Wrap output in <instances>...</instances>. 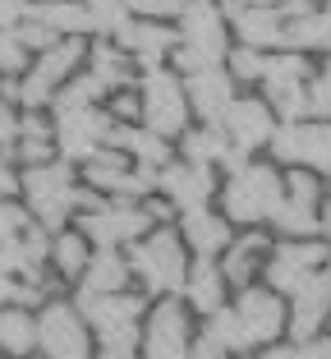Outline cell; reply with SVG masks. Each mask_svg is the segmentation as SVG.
I'll return each mask as SVG.
<instances>
[{
    "instance_id": "7a4b0ae2",
    "label": "cell",
    "mask_w": 331,
    "mask_h": 359,
    "mask_svg": "<svg viewBox=\"0 0 331 359\" xmlns=\"http://www.w3.org/2000/svg\"><path fill=\"white\" fill-rule=\"evenodd\" d=\"M175 32H180V46L171 60L180 74H193L203 65H225L230 55V19H225L221 0H189L184 14L175 19Z\"/></svg>"
},
{
    "instance_id": "44dd1931",
    "label": "cell",
    "mask_w": 331,
    "mask_h": 359,
    "mask_svg": "<svg viewBox=\"0 0 331 359\" xmlns=\"http://www.w3.org/2000/svg\"><path fill=\"white\" fill-rule=\"evenodd\" d=\"M230 217L225 212H212V208H193V212H180V235L189 244L193 258H216L230 249Z\"/></svg>"
},
{
    "instance_id": "f6af8a7d",
    "label": "cell",
    "mask_w": 331,
    "mask_h": 359,
    "mask_svg": "<svg viewBox=\"0 0 331 359\" xmlns=\"http://www.w3.org/2000/svg\"><path fill=\"white\" fill-rule=\"evenodd\" d=\"M19 116H23V106L0 97V152H5V157H10V148L19 143Z\"/></svg>"
},
{
    "instance_id": "816d5d0a",
    "label": "cell",
    "mask_w": 331,
    "mask_h": 359,
    "mask_svg": "<svg viewBox=\"0 0 331 359\" xmlns=\"http://www.w3.org/2000/svg\"><path fill=\"white\" fill-rule=\"evenodd\" d=\"M322 235H327V244H331V198H327V208H322Z\"/></svg>"
},
{
    "instance_id": "2e32d148",
    "label": "cell",
    "mask_w": 331,
    "mask_h": 359,
    "mask_svg": "<svg viewBox=\"0 0 331 359\" xmlns=\"http://www.w3.org/2000/svg\"><path fill=\"white\" fill-rule=\"evenodd\" d=\"M157 194L171 203L175 212H193V208H212V198L221 194L216 184V166H193V161H171L157 180Z\"/></svg>"
},
{
    "instance_id": "ba28073f",
    "label": "cell",
    "mask_w": 331,
    "mask_h": 359,
    "mask_svg": "<svg viewBox=\"0 0 331 359\" xmlns=\"http://www.w3.org/2000/svg\"><path fill=\"white\" fill-rule=\"evenodd\" d=\"M267 152L276 166H309L331 175V120H281Z\"/></svg>"
},
{
    "instance_id": "c3c4849f",
    "label": "cell",
    "mask_w": 331,
    "mask_h": 359,
    "mask_svg": "<svg viewBox=\"0 0 331 359\" xmlns=\"http://www.w3.org/2000/svg\"><path fill=\"white\" fill-rule=\"evenodd\" d=\"M193 359H230V350H225L216 337L198 332V337H193Z\"/></svg>"
},
{
    "instance_id": "5bb4252c",
    "label": "cell",
    "mask_w": 331,
    "mask_h": 359,
    "mask_svg": "<svg viewBox=\"0 0 331 359\" xmlns=\"http://www.w3.org/2000/svg\"><path fill=\"white\" fill-rule=\"evenodd\" d=\"M230 28L239 32V46H258V51H286L290 19L281 5H253V0H221Z\"/></svg>"
},
{
    "instance_id": "9a60e30c",
    "label": "cell",
    "mask_w": 331,
    "mask_h": 359,
    "mask_svg": "<svg viewBox=\"0 0 331 359\" xmlns=\"http://www.w3.org/2000/svg\"><path fill=\"white\" fill-rule=\"evenodd\" d=\"M74 304L83 309L92 337H111V332L139 327L148 318V295H134V290H111V295H92V290H78Z\"/></svg>"
},
{
    "instance_id": "836d02e7",
    "label": "cell",
    "mask_w": 331,
    "mask_h": 359,
    "mask_svg": "<svg viewBox=\"0 0 331 359\" xmlns=\"http://www.w3.org/2000/svg\"><path fill=\"white\" fill-rule=\"evenodd\" d=\"M203 332H207V337H216L230 355H248V350H253V341H248V332H244V323H239L235 304H221L216 313H207L203 318Z\"/></svg>"
},
{
    "instance_id": "60d3db41",
    "label": "cell",
    "mask_w": 331,
    "mask_h": 359,
    "mask_svg": "<svg viewBox=\"0 0 331 359\" xmlns=\"http://www.w3.org/2000/svg\"><path fill=\"white\" fill-rule=\"evenodd\" d=\"M32 222H37V217L28 212V203L19 208L14 198H0V240H19Z\"/></svg>"
},
{
    "instance_id": "6da1fadb",
    "label": "cell",
    "mask_w": 331,
    "mask_h": 359,
    "mask_svg": "<svg viewBox=\"0 0 331 359\" xmlns=\"http://www.w3.org/2000/svg\"><path fill=\"white\" fill-rule=\"evenodd\" d=\"M129 267L139 276L143 295L166 299V295H184V281H189V244L180 231L171 226H152L139 244H129Z\"/></svg>"
},
{
    "instance_id": "f907efd6",
    "label": "cell",
    "mask_w": 331,
    "mask_h": 359,
    "mask_svg": "<svg viewBox=\"0 0 331 359\" xmlns=\"http://www.w3.org/2000/svg\"><path fill=\"white\" fill-rule=\"evenodd\" d=\"M10 299H14V276L5 272V267H0V309L10 304Z\"/></svg>"
},
{
    "instance_id": "f546056e",
    "label": "cell",
    "mask_w": 331,
    "mask_h": 359,
    "mask_svg": "<svg viewBox=\"0 0 331 359\" xmlns=\"http://www.w3.org/2000/svg\"><path fill=\"white\" fill-rule=\"evenodd\" d=\"M267 226L276 235H286V240H318L322 235V212H318V203H304V198H290L286 194V203L276 208V217H272Z\"/></svg>"
},
{
    "instance_id": "52a82bcc",
    "label": "cell",
    "mask_w": 331,
    "mask_h": 359,
    "mask_svg": "<svg viewBox=\"0 0 331 359\" xmlns=\"http://www.w3.org/2000/svg\"><path fill=\"white\" fill-rule=\"evenodd\" d=\"M78 65H87L83 37H60V42H55L51 51L37 55V60L28 65V74L19 79V83H23L19 106H23V111H42V106H51L55 88L69 83V79L78 74Z\"/></svg>"
},
{
    "instance_id": "484cf974",
    "label": "cell",
    "mask_w": 331,
    "mask_h": 359,
    "mask_svg": "<svg viewBox=\"0 0 331 359\" xmlns=\"http://www.w3.org/2000/svg\"><path fill=\"white\" fill-rule=\"evenodd\" d=\"M87 263H92V240H87L83 231H55V240H51L55 281H83Z\"/></svg>"
},
{
    "instance_id": "603a6c76",
    "label": "cell",
    "mask_w": 331,
    "mask_h": 359,
    "mask_svg": "<svg viewBox=\"0 0 331 359\" xmlns=\"http://www.w3.org/2000/svg\"><path fill=\"white\" fill-rule=\"evenodd\" d=\"M225 267L216 263V258H193L189 267V281H184V304L193 309V313H216V309L225 304Z\"/></svg>"
},
{
    "instance_id": "7bdbcfd3",
    "label": "cell",
    "mask_w": 331,
    "mask_h": 359,
    "mask_svg": "<svg viewBox=\"0 0 331 359\" xmlns=\"http://www.w3.org/2000/svg\"><path fill=\"white\" fill-rule=\"evenodd\" d=\"M129 5V14H139V19H180L184 14V5H189V0H125Z\"/></svg>"
},
{
    "instance_id": "83f0119b",
    "label": "cell",
    "mask_w": 331,
    "mask_h": 359,
    "mask_svg": "<svg viewBox=\"0 0 331 359\" xmlns=\"http://www.w3.org/2000/svg\"><path fill=\"white\" fill-rule=\"evenodd\" d=\"M37 318L32 309L23 304H5L0 309V355H14V359H28L37 350Z\"/></svg>"
},
{
    "instance_id": "277c9868",
    "label": "cell",
    "mask_w": 331,
    "mask_h": 359,
    "mask_svg": "<svg viewBox=\"0 0 331 359\" xmlns=\"http://www.w3.org/2000/svg\"><path fill=\"white\" fill-rule=\"evenodd\" d=\"M216 198H221V212L235 226H267L272 217H276V208L286 203V175L276 170V161H272V166L248 161L244 170L225 175Z\"/></svg>"
},
{
    "instance_id": "d590c367",
    "label": "cell",
    "mask_w": 331,
    "mask_h": 359,
    "mask_svg": "<svg viewBox=\"0 0 331 359\" xmlns=\"http://www.w3.org/2000/svg\"><path fill=\"white\" fill-rule=\"evenodd\" d=\"M28 74V42L19 37V28H0V79Z\"/></svg>"
},
{
    "instance_id": "f1b7e54d",
    "label": "cell",
    "mask_w": 331,
    "mask_h": 359,
    "mask_svg": "<svg viewBox=\"0 0 331 359\" xmlns=\"http://www.w3.org/2000/svg\"><path fill=\"white\" fill-rule=\"evenodd\" d=\"M309 79H295V74L262 79V97L272 102V111L281 120H309Z\"/></svg>"
},
{
    "instance_id": "d6a6232c",
    "label": "cell",
    "mask_w": 331,
    "mask_h": 359,
    "mask_svg": "<svg viewBox=\"0 0 331 359\" xmlns=\"http://www.w3.org/2000/svg\"><path fill=\"white\" fill-rule=\"evenodd\" d=\"M106 97H111V88L101 83L92 69H83V74H74L69 83L55 88V97H51V116H55V111H74V106H101Z\"/></svg>"
},
{
    "instance_id": "5b68a950",
    "label": "cell",
    "mask_w": 331,
    "mask_h": 359,
    "mask_svg": "<svg viewBox=\"0 0 331 359\" xmlns=\"http://www.w3.org/2000/svg\"><path fill=\"white\" fill-rule=\"evenodd\" d=\"M157 226L148 203L139 198H106L101 208L78 212V231L92 240V249H129Z\"/></svg>"
},
{
    "instance_id": "74e56055",
    "label": "cell",
    "mask_w": 331,
    "mask_h": 359,
    "mask_svg": "<svg viewBox=\"0 0 331 359\" xmlns=\"http://www.w3.org/2000/svg\"><path fill=\"white\" fill-rule=\"evenodd\" d=\"M253 359H331V337H313V341H295V346H262Z\"/></svg>"
},
{
    "instance_id": "f35d334b",
    "label": "cell",
    "mask_w": 331,
    "mask_h": 359,
    "mask_svg": "<svg viewBox=\"0 0 331 359\" xmlns=\"http://www.w3.org/2000/svg\"><path fill=\"white\" fill-rule=\"evenodd\" d=\"M309 116L313 120H331V60L309 79Z\"/></svg>"
},
{
    "instance_id": "8d00e7d4",
    "label": "cell",
    "mask_w": 331,
    "mask_h": 359,
    "mask_svg": "<svg viewBox=\"0 0 331 359\" xmlns=\"http://www.w3.org/2000/svg\"><path fill=\"white\" fill-rule=\"evenodd\" d=\"M225 69H230L239 83H262L267 51H258V46H230V55H225Z\"/></svg>"
},
{
    "instance_id": "11a10c76",
    "label": "cell",
    "mask_w": 331,
    "mask_h": 359,
    "mask_svg": "<svg viewBox=\"0 0 331 359\" xmlns=\"http://www.w3.org/2000/svg\"><path fill=\"white\" fill-rule=\"evenodd\" d=\"M83 359H101V355H83Z\"/></svg>"
},
{
    "instance_id": "681fc988",
    "label": "cell",
    "mask_w": 331,
    "mask_h": 359,
    "mask_svg": "<svg viewBox=\"0 0 331 359\" xmlns=\"http://www.w3.org/2000/svg\"><path fill=\"white\" fill-rule=\"evenodd\" d=\"M23 14H28V0H0V28H14Z\"/></svg>"
},
{
    "instance_id": "ac0fdd59",
    "label": "cell",
    "mask_w": 331,
    "mask_h": 359,
    "mask_svg": "<svg viewBox=\"0 0 331 359\" xmlns=\"http://www.w3.org/2000/svg\"><path fill=\"white\" fill-rule=\"evenodd\" d=\"M276 125H281V116L272 111L267 97H235V106H230L225 120H221V129L230 134V143L244 148V152L267 148L272 134H276Z\"/></svg>"
},
{
    "instance_id": "b9f144b4",
    "label": "cell",
    "mask_w": 331,
    "mask_h": 359,
    "mask_svg": "<svg viewBox=\"0 0 331 359\" xmlns=\"http://www.w3.org/2000/svg\"><path fill=\"white\" fill-rule=\"evenodd\" d=\"M14 28H19V37L28 42V51H37V55H42V51H51V46L60 42V32H55V28H46V23H37V19H28V14H23V19L14 23Z\"/></svg>"
},
{
    "instance_id": "ee69618b",
    "label": "cell",
    "mask_w": 331,
    "mask_h": 359,
    "mask_svg": "<svg viewBox=\"0 0 331 359\" xmlns=\"http://www.w3.org/2000/svg\"><path fill=\"white\" fill-rule=\"evenodd\" d=\"M286 194H290V198H304V203H318V198H322V189H318V170H309V166H290Z\"/></svg>"
},
{
    "instance_id": "e575fe53",
    "label": "cell",
    "mask_w": 331,
    "mask_h": 359,
    "mask_svg": "<svg viewBox=\"0 0 331 359\" xmlns=\"http://www.w3.org/2000/svg\"><path fill=\"white\" fill-rule=\"evenodd\" d=\"M83 5H87V14H92V32L97 37H120V28L134 19L125 0H83Z\"/></svg>"
},
{
    "instance_id": "1f68e13d",
    "label": "cell",
    "mask_w": 331,
    "mask_h": 359,
    "mask_svg": "<svg viewBox=\"0 0 331 359\" xmlns=\"http://www.w3.org/2000/svg\"><path fill=\"white\" fill-rule=\"evenodd\" d=\"M87 69H92L111 93L125 88V83H139V79H129V51L120 42H92L87 46Z\"/></svg>"
},
{
    "instance_id": "30bf717a",
    "label": "cell",
    "mask_w": 331,
    "mask_h": 359,
    "mask_svg": "<svg viewBox=\"0 0 331 359\" xmlns=\"http://www.w3.org/2000/svg\"><path fill=\"white\" fill-rule=\"evenodd\" d=\"M143 359H193L184 295H166L148 309V318H143Z\"/></svg>"
},
{
    "instance_id": "8992f818",
    "label": "cell",
    "mask_w": 331,
    "mask_h": 359,
    "mask_svg": "<svg viewBox=\"0 0 331 359\" xmlns=\"http://www.w3.org/2000/svg\"><path fill=\"white\" fill-rule=\"evenodd\" d=\"M139 102H143V125L148 129H157V134H166V138L189 134V120H193L189 88H184V79L171 74L166 65H161V69H143Z\"/></svg>"
},
{
    "instance_id": "d4e9b609",
    "label": "cell",
    "mask_w": 331,
    "mask_h": 359,
    "mask_svg": "<svg viewBox=\"0 0 331 359\" xmlns=\"http://www.w3.org/2000/svg\"><path fill=\"white\" fill-rule=\"evenodd\" d=\"M129 276H134V267H129V254H120V249H92V263H87V272H83V281H78V290H92V295L129 290Z\"/></svg>"
},
{
    "instance_id": "4316f807",
    "label": "cell",
    "mask_w": 331,
    "mask_h": 359,
    "mask_svg": "<svg viewBox=\"0 0 331 359\" xmlns=\"http://www.w3.org/2000/svg\"><path fill=\"white\" fill-rule=\"evenodd\" d=\"M28 19L55 28L60 37H83V32H92V14H87L83 0H37V5H28Z\"/></svg>"
},
{
    "instance_id": "db71d44e",
    "label": "cell",
    "mask_w": 331,
    "mask_h": 359,
    "mask_svg": "<svg viewBox=\"0 0 331 359\" xmlns=\"http://www.w3.org/2000/svg\"><path fill=\"white\" fill-rule=\"evenodd\" d=\"M322 10H327V14H331V0H327V5H322Z\"/></svg>"
},
{
    "instance_id": "7402d4cb",
    "label": "cell",
    "mask_w": 331,
    "mask_h": 359,
    "mask_svg": "<svg viewBox=\"0 0 331 359\" xmlns=\"http://www.w3.org/2000/svg\"><path fill=\"white\" fill-rule=\"evenodd\" d=\"M111 148H125L129 157L139 161V166H157V170H166V166L175 161L171 138H166V134H157V129H148L143 120H139V125L120 120V125H115V134H111Z\"/></svg>"
},
{
    "instance_id": "d6986e66",
    "label": "cell",
    "mask_w": 331,
    "mask_h": 359,
    "mask_svg": "<svg viewBox=\"0 0 331 359\" xmlns=\"http://www.w3.org/2000/svg\"><path fill=\"white\" fill-rule=\"evenodd\" d=\"M327 318H331V267H318V272L290 295V337L295 341L322 337Z\"/></svg>"
},
{
    "instance_id": "9c48e42d",
    "label": "cell",
    "mask_w": 331,
    "mask_h": 359,
    "mask_svg": "<svg viewBox=\"0 0 331 359\" xmlns=\"http://www.w3.org/2000/svg\"><path fill=\"white\" fill-rule=\"evenodd\" d=\"M37 355L42 359H83L92 355V327L78 304L69 299H46L37 313Z\"/></svg>"
},
{
    "instance_id": "e0dca14e",
    "label": "cell",
    "mask_w": 331,
    "mask_h": 359,
    "mask_svg": "<svg viewBox=\"0 0 331 359\" xmlns=\"http://www.w3.org/2000/svg\"><path fill=\"white\" fill-rule=\"evenodd\" d=\"M184 88H189V106L193 116L203 120V125H221L225 111L235 106V74L225 69V65H203V69H193L184 74Z\"/></svg>"
},
{
    "instance_id": "7dc6e473",
    "label": "cell",
    "mask_w": 331,
    "mask_h": 359,
    "mask_svg": "<svg viewBox=\"0 0 331 359\" xmlns=\"http://www.w3.org/2000/svg\"><path fill=\"white\" fill-rule=\"evenodd\" d=\"M19 189H23V170H14L10 157L0 152V198H14Z\"/></svg>"
},
{
    "instance_id": "cb8c5ba5",
    "label": "cell",
    "mask_w": 331,
    "mask_h": 359,
    "mask_svg": "<svg viewBox=\"0 0 331 359\" xmlns=\"http://www.w3.org/2000/svg\"><path fill=\"white\" fill-rule=\"evenodd\" d=\"M267 254H272V244H267V235L258 231V226H248L239 240H230V249H225V281L230 285H253V267L258 263H267Z\"/></svg>"
},
{
    "instance_id": "3957f363",
    "label": "cell",
    "mask_w": 331,
    "mask_h": 359,
    "mask_svg": "<svg viewBox=\"0 0 331 359\" xmlns=\"http://www.w3.org/2000/svg\"><path fill=\"white\" fill-rule=\"evenodd\" d=\"M23 203L46 231H64L74 212H83V184L74 175V161H42V166H23Z\"/></svg>"
},
{
    "instance_id": "6f0895ef",
    "label": "cell",
    "mask_w": 331,
    "mask_h": 359,
    "mask_svg": "<svg viewBox=\"0 0 331 359\" xmlns=\"http://www.w3.org/2000/svg\"><path fill=\"white\" fill-rule=\"evenodd\" d=\"M327 60H331V51H327Z\"/></svg>"
},
{
    "instance_id": "4dcf8cb0",
    "label": "cell",
    "mask_w": 331,
    "mask_h": 359,
    "mask_svg": "<svg viewBox=\"0 0 331 359\" xmlns=\"http://www.w3.org/2000/svg\"><path fill=\"white\" fill-rule=\"evenodd\" d=\"M230 152V134L221 125H203V129H189L180 138V157L193 161V166H216L221 170V157Z\"/></svg>"
},
{
    "instance_id": "ffe728a7",
    "label": "cell",
    "mask_w": 331,
    "mask_h": 359,
    "mask_svg": "<svg viewBox=\"0 0 331 359\" xmlns=\"http://www.w3.org/2000/svg\"><path fill=\"white\" fill-rule=\"evenodd\" d=\"M115 42L129 51V60L139 65V69H161V65L175 55V46H180V32L166 28L161 19H139V14H134V19L120 28Z\"/></svg>"
},
{
    "instance_id": "7c38bea8",
    "label": "cell",
    "mask_w": 331,
    "mask_h": 359,
    "mask_svg": "<svg viewBox=\"0 0 331 359\" xmlns=\"http://www.w3.org/2000/svg\"><path fill=\"white\" fill-rule=\"evenodd\" d=\"M235 313L244 323L253 350L276 346L281 337H290V299L281 290H272V285H244L235 299Z\"/></svg>"
},
{
    "instance_id": "f5cc1de1",
    "label": "cell",
    "mask_w": 331,
    "mask_h": 359,
    "mask_svg": "<svg viewBox=\"0 0 331 359\" xmlns=\"http://www.w3.org/2000/svg\"><path fill=\"white\" fill-rule=\"evenodd\" d=\"M253 5H281V0H253Z\"/></svg>"
},
{
    "instance_id": "ab89813d",
    "label": "cell",
    "mask_w": 331,
    "mask_h": 359,
    "mask_svg": "<svg viewBox=\"0 0 331 359\" xmlns=\"http://www.w3.org/2000/svg\"><path fill=\"white\" fill-rule=\"evenodd\" d=\"M10 161L19 166H42V161H55V138H19L10 148Z\"/></svg>"
},
{
    "instance_id": "9f6ffc18",
    "label": "cell",
    "mask_w": 331,
    "mask_h": 359,
    "mask_svg": "<svg viewBox=\"0 0 331 359\" xmlns=\"http://www.w3.org/2000/svg\"><path fill=\"white\" fill-rule=\"evenodd\" d=\"M0 359H14V355H0Z\"/></svg>"
},
{
    "instance_id": "8fae6325",
    "label": "cell",
    "mask_w": 331,
    "mask_h": 359,
    "mask_svg": "<svg viewBox=\"0 0 331 359\" xmlns=\"http://www.w3.org/2000/svg\"><path fill=\"white\" fill-rule=\"evenodd\" d=\"M55 152L64 161H87L92 152L111 148V134H115L120 120L101 106H74V111H55Z\"/></svg>"
},
{
    "instance_id": "4fadbf2b",
    "label": "cell",
    "mask_w": 331,
    "mask_h": 359,
    "mask_svg": "<svg viewBox=\"0 0 331 359\" xmlns=\"http://www.w3.org/2000/svg\"><path fill=\"white\" fill-rule=\"evenodd\" d=\"M327 258H331V244H322V240H281V244H272L262 276H267L272 290L295 295L318 267H327Z\"/></svg>"
},
{
    "instance_id": "bcb514c9",
    "label": "cell",
    "mask_w": 331,
    "mask_h": 359,
    "mask_svg": "<svg viewBox=\"0 0 331 359\" xmlns=\"http://www.w3.org/2000/svg\"><path fill=\"white\" fill-rule=\"evenodd\" d=\"M19 138H55V120L37 116V111H23L19 116Z\"/></svg>"
}]
</instances>
